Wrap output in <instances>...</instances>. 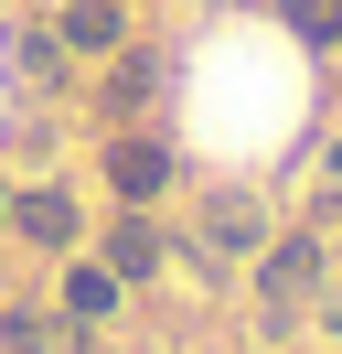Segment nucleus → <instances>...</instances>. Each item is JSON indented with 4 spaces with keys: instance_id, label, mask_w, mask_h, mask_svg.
Listing matches in <instances>:
<instances>
[{
    "instance_id": "nucleus-1",
    "label": "nucleus",
    "mask_w": 342,
    "mask_h": 354,
    "mask_svg": "<svg viewBox=\"0 0 342 354\" xmlns=\"http://www.w3.org/2000/svg\"><path fill=\"white\" fill-rule=\"evenodd\" d=\"M107 183H118L128 204H150L171 183V151H161V140H118V151H107Z\"/></svg>"
},
{
    "instance_id": "nucleus-3",
    "label": "nucleus",
    "mask_w": 342,
    "mask_h": 354,
    "mask_svg": "<svg viewBox=\"0 0 342 354\" xmlns=\"http://www.w3.org/2000/svg\"><path fill=\"white\" fill-rule=\"evenodd\" d=\"M21 236L64 247V236H75V204H64V194H32V204H21Z\"/></svg>"
},
{
    "instance_id": "nucleus-5",
    "label": "nucleus",
    "mask_w": 342,
    "mask_h": 354,
    "mask_svg": "<svg viewBox=\"0 0 342 354\" xmlns=\"http://www.w3.org/2000/svg\"><path fill=\"white\" fill-rule=\"evenodd\" d=\"M64 32H75V44H118V11H107V0H75V11H64Z\"/></svg>"
},
{
    "instance_id": "nucleus-4",
    "label": "nucleus",
    "mask_w": 342,
    "mask_h": 354,
    "mask_svg": "<svg viewBox=\"0 0 342 354\" xmlns=\"http://www.w3.org/2000/svg\"><path fill=\"white\" fill-rule=\"evenodd\" d=\"M289 32L299 44H342V0H289Z\"/></svg>"
},
{
    "instance_id": "nucleus-2",
    "label": "nucleus",
    "mask_w": 342,
    "mask_h": 354,
    "mask_svg": "<svg viewBox=\"0 0 342 354\" xmlns=\"http://www.w3.org/2000/svg\"><path fill=\"white\" fill-rule=\"evenodd\" d=\"M321 279V247L310 236H289V247H268V301H299V290Z\"/></svg>"
},
{
    "instance_id": "nucleus-6",
    "label": "nucleus",
    "mask_w": 342,
    "mask_h": 354,
    "mask_svg": "<svg viewBox=\"0 0 342 354\" xmlns=\"http://www.w3.org/2000/svg\"><path fill=\"white\" fill-rule=\"evenodd\" d=\"M107 301H118V279H107V268H75V290H64V311H86V322H97Z\"/></svg>"
}]
</instances>
